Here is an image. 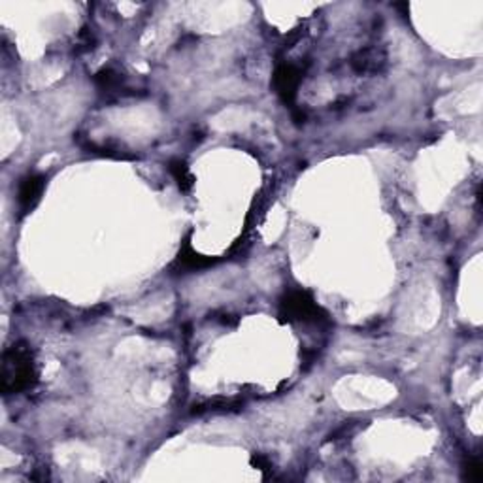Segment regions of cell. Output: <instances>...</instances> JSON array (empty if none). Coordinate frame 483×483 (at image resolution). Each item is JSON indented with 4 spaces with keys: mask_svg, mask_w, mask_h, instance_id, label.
Returning a JSON list of instances; mask_svg holds the SVG:
<instances>
[{
    "mask_svg": "<svg viewBox=\"0 0 483 483\" xmlns=\"http://www.w3.org/2000/svg\"><path fill=\"white\" fill-rule=\"evenodd\" d=\"M301 81L302 70L296 65L281 63V65L276 66L272 84H274V89L278 93V97L281 98V102L293 104L296 93H299V87H301Z\"/></svg>",
    "mask_w": 483,
    "mask_h": 483,
    "instance_id": "cell-3",
    "label": "cell"
},
{
    "mask_svg": "<svg viewBox=\"0 0 483 483\" xmlns=\"http://www.w3.org/2000/svg\"><path fill=\"white\" fill-rule=\"evenodd\" d=\"M251 464H253V466H257V468H259V470H261V472H268V470H270V468H272V464H270V461H268L267 457H262V455H259V453L251 457Z\"/></svg>",
    "mask_w": 483,
    "mask_h": 483,
    "instance_id": "cell-11",
    "label": "cell"
},
{
    "mask_svg": "<svg viewBox=\"0 0 483 483\" xmlns=\"http://www.w3.org/2000/svg\"><path fill=\"white\" fill-rule=\"evenodd\" d=\"M44 189H46V177L42 174H26L21 180L17 203H19V208L23 214H29L40 203Z\"/></svg>",
    "mask_w": 483,
    "mask_h": 483,
    "instance_id": "cell-4",
    "label": "cell"
},
{
    "mask_svg": "<svg viewBox=\"0 0 483 483\" xmlns=\"http://www.w3.org/2000/svg\"><path fill=\"white\" fill-rule=\"evenodd\" d=\"M93 44H95V38H93V34L89 29H81V33H79L78 36V52H89L93 47Z\"/></svg>",
    "mask_w": 483,
    "mask_h": 483,
    "instance_id": "cell-10",
    "label": "cell"
},
{
    "mask_svg": "<svg viewBox=\"0 0 483 483\" xmlns=\"http://www.w3.org/2000/svg\"><path fill=\"white\" fill-rule=\"evenodd\" d=\"M36 365L31 347L17 342L2 355V391L4 395H19L33 389L36 383Z\"/></svg>",
    "mask_w": 483,
    "mask_h": 483,
    "instance_id": "cell-1",
    "label": "cell"
},
{
    "mask_svg": "<svg viewBox=\"0 0 483 483\" xmlns=\"http://www.w3.org/2000/svg\"><path fill=\"white\" fill-rule=\"evenodd\" d=\"M281 315L289 321H317L325 317V312L306 291H291L281 301Z\"/></svg>",
    "mask_w": 483,
    "mask_h": 483,
    "instance_id": "cell-2",
    "label": "cell"
},
{
    "mask_svg": "<svg viewBox=\"0 0 483 483\" xmlns=\"http://www.w3.org/2000/svg\"><path fill=\"white\" fill-rule=\"evenodd\" d=\"M95 81H97L98 89L108 93V95H121V93L125 91L123 76L119 72H116L113 68H102V70L95 76Z\"/></svg>",
    "mask_w": 483,
    "mask_h": 483,
    "instance_id": "cell-6",
    "label": "cell"
},
{
    "mask_svg": "<svg viewBox=\"0 0 483 483\" xmlns=\"http://www.w3.org/2000/svg\"><path fill=\"white\" fill-rule=\"evenodd\" d=\"M386 65V55L376 47H366L361 49L351 59V68L357 74H372L381 70V66Z\"/></svg>",
    "mask_w": 483,
    "mask_h": 483,
    "instance_id": "cell-5",
    "label": "cell"
},
{
    "mask_svg": "<svg viewBox=\"0 0 483 483\" xmlns=\"http://www.w3.org/2000/svg\"><path fill=\"white\" fill-rule=\"evenodd\" d=\"M214 262H216V259L196 253L195 249L191 248V244H185L180 255H177V264H182L185 270H200V268L212 267Z\"/></svg>",
    "mask_w": 483,
    "mask_h": 483,
    "instance_id": "cell-7",
    "label": "cell"
},
{
    "mask_svg": "<svg viewBox=\"0 0 483 483\" xmlns=\"http://www.w3.org/2000/svg\"><path fill=\"white\" fill-rule=\"evenodd\" d=\"M168 168H170V174L174 176V180H176L177 185H180V189L185 191V193L193 189V185H195V177H193V174H191L189 166L185 164V161H182V159H174V161H170Z\"/></svg>",
    "mask_w": 483,
    "mask_h": 483,
    "instance_id": "cell-8",
    "label": "cell"
},
{
    "mask_svg": "<svg viewBox=\"0 0 483 483\" xmlns=\"http://www.w3.org/2000/svg\"><path fill=\"white\" fill-rule=\"evenodd\" d=\"M466 480H470V482H476V483H480L483 480V468H482V463H480V459H472V461H468V464H466Z\"/></svg>",
    "mask_w": 483,
    "mask_h": 483,
    "instance_id": "cell-9",
    "label": "cell"
}]
</instances>
